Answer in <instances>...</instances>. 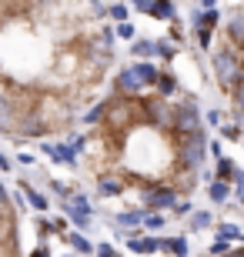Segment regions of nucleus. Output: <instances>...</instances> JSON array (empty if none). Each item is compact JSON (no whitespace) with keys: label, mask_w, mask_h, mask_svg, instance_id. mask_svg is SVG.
I'll use <instances>...</instances> for the list:
<instances>
[{"label":"nucleus","mask_w":244,"mask_h":257,"mask_svg":"<svg viewBox=\"0 0 244 257\" xmlns=\"http://www.w3.org/2000/svg\"><path fill=\"white\" fill-rule=\"evenodd\" d=\"M117 47L101 0H0V137H64L97 104Z\"/></svg>","instance_id":"f257e3e1"},{"label":"nucleus","mask_w":244,"mask_h":257,"mask_svg":"<svg viewBox=\"0 0 244 257\" xmlns=\"http://www.w3.org/2000/svg\"><path fill=\"white\" fill-rule=\"evenodd\" d=\"M87 127L70 137L77 164L97 197L134 194L144 214L181 207L194 194L207 161V134L191 97L147 90H111L84 114Z\"/></svg>","instance_id":"f03ea898"},{"label":"nucleus","mask_w":244,"mask_h":257,"mask_svg":"<svg viewBox=\"0 0 244 257\" xmlns=\"http://www.w3.org/2000/svg\"><path fill=\"white\" fill-rule=\"evenodd\" d=\"M0 257H24V234H20V214L10 191L0 181Z\"/></svg>","instance_id":"7ed1b4c3"},{"label":"nucleus","mask_w":244,"mask_h":257,"mask_svg":"<svg viewBox=\"0 0 244 257\" xmlns=\"http://www.w3.org/2000/svg\"><path fill=\"white\" fill-rule=\"evenodd\" d=\"M141 10L154 14V17H171V4L168 0H154V4H141Z\"/></svg>","instance_id":"20e7f679"},{"label":"nucleus","mask_w":244,"mask_h":257,"mask_svg":"<svg viewBox=\"0 0 244 257\" xmlns=\"http://www.w3.org/2000/svg\"><path fill=\"white\" fill-rule=\"evenodd\" d=\"M107 17H114V20H124V17H127V7H124V4H111V10H107Z\"/></svg>","instance_id":"39448f33"},{"label":"nucleus","mask_w":244,"mask_h":257,"mask_svg":"<svg viewBox=\"0 0 244 257\" xmlns=\"http://www.w3.org/2000/svg\"><path fill=\"white\" fill-rule=\"evenodd\" d=\"M227 194H231V187H227V184H214V187H211V197H214V200H224Z\"/></svg>","instance_id":"423d86ee"},{"label":"nucleus","mask_w":244,"mask_h":257,"mask_svg":"<svg viewBox=\"0 0 244 257\" xmlns=\"http://www.w3.org/2000/svg\"><path fill=\"white\" fill-rule=\"evenodd\" d=\"M117 34H121V37H134V27L121 20V24H117Z\"/></svg>","instance_id":"0eeeda50"}]
</instances>
